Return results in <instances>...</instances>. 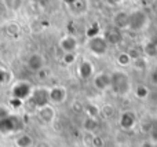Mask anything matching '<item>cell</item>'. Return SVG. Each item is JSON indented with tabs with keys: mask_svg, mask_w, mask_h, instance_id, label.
Listing matches in <instances>:
<instances>
[{
	"mask_svg": "<svg viewBox=\"0 0 157 147\" xmlns=\"http://www.w3.org/2000/svg\"><path fill=\"white\" fill-rule=\"evenodd\" d=\"M95 142H97V136L94 135V132H83V143L87 147H95Z\"/></svg>",
	"mask_w": 157,
	"mask_h": 147,
	"instance_id": "cell-23",
	"label": "cell"
},
{
	"mask_svg": "<svg viewBox=\"0 0 157 147\" xmlns=\"http://www.w3.org/2000/svg\"><path fill=\"white\" fill-rule=\"evenodd\" d=\"M98 125H99L98 120L94 117H86L83 121V128H84V131H87V132H94L95 129L98 128Z\"/></svg>",
	"mask_w": 157,
	"mask_h": 147,
	"instance_id": "cell-20",
	"label": "cell"
},
{
	"mask_svg": "<svg viewBox=\"0 0 157 147\" xmlns=\"http://www.w3.org/2000/svg\"><path fill=\"white\" fill-rule=\"evenodd\" d=\"M149 94H150L149 88H147L146 85H144V84H139V85H136V87H135V90H134V95H135L138 99H141V101H144V99H146L147 96H149Z\"/></svg>",
	"mask_w": 157,
	"mask_h": 147,
	"instance_id": "cell-21",
	"label": "cell"
},
{
	"mask_svg": "<svg viewBox=\"0 0 157 147\" xmlns=\"http://www.w3.org/2000/svg\"><path fill=\"white\" fill-rule=\"evenodd\" d=\"M92 85L98 91L110 90V73L99 72V73L94 74V77H92Z\"/></svg>",
	"mask_w": 157,
	"mask_h": 147,
	"instance_id": "cell-12",
	"label": "cell"
},
{
	"mask_svg": "<svg viewBox=\"0 0 157 147\" xmlns=\"http://www.w3.org/2000/svg\"><path fill=\"white\" fill-rule=\"evenodd\" d=\"M112 24L114 28H117L119 30H127L128 24H130V13L127 11H117L112 18Z\"/></svg>",
	"mask_w": 157,
	"mask_h": 147,
	"instance_id": "cell-13",
	"label": "cell"
},
{
	"mask_svg": "<svg viewBox=\"0 0 157 147\" xmlns=\"http://www.w3.org/2000/svg\"><path fill=\"white\" fill-rule=\"evenodd\" d=\"M110 90L119 96L127 95L131 91V80L125 72L114 70L110 73Z\"/></svg>",
	"mask_w": 157,
	"mask_h": 147,
	"instance_id": "cell-1",
	"label": "cell"
},
{
	"mask_svg": "<svg viewBox=\"0 0 157 147\" xmlns=\"http://www.w3.org/2000/svg\"><path fill=\"white\" fill-rule=\"evenodd\" d=\"M22 125V120L18 116H7L0 121V132L2 134H10L18 129V127Z\"/></svg>",
	"mask_w": 157,
	"mask_h": 147,
	"instance_id": "cell-8",
	"label": "cell"
},
{
	"mask_svg": "<svg viewBox=\"0 0 157 147\" xmlns=\"http://www.w3.org/2000/svg\"><path fill=\"white\" fill-rule=\"evenodd\" d=\"M68 98V91L62 85H54L48 88V101L51 105H62Z\"/></svg>",
	"mask_w": 157,
	"mask_h": 147,
	"instance_id": "cell-7",
	"label": "cell"
},
{
	"mask_svg": "<svg viewBox=\"0 0 157 147\" xmlns=\"http://www.w3.org/2000/svg\"><path fill=\"white\" fill-rule=\"evenodd\" d=\"M105 3H108V4H110V6H117V4H121L124 0H103Z\"/></svg>",
	"mask_w": 157,
	"mask_h": 147,
	"instance_id": "cell-32",
	"label": "cell"
},
{
	"mask_svg": "<svg viewBox=\"0 0 157 147\" xmlns=\"http://www.w3.org/2000/svg\"><path fill=\"white\" fill-rule=\"evenodd\" d=\"M84 112H86L87 117L97 118L98 116H99V107L95 106V105H87V106L84 107Z\"/></svg>",
	"mask_w": 157,
	"mask_h": 147,
	"instance_id": "cell-25",
	"label": "cell"
},
{
	"mask_svg": "<svg viewBox=\"0 0 157 147\" xmlns=\"http://www.w3.org/2000/svg\"><path fill=\"white\" fill-rule=\"evenodd\" d=\"M32 91H33V87L29 81H26V80H19V81H17L15 84L11 87V96H13V99H18V101L24 102L30 98Z\"/></svg>",
	"mask_w": 157,
	"mask_h": 147,
	"instance_id": "cell-4",
	"label": "cell"
},
{
	"mask_svg": "<svg viewBox=\"0 0 157 147\" xmlns=\"http://www.w3.org/2000/svg\"><path fill=\"white\" fill-rule=\"evenodd\" d=\"M72 107H73V109L76 110V112H78V113H80V112H83V110H84L83 105H81V103H78V102H75V103H73V106H72Z\"/></svg>",
	"mask_w": 157,
	"mask_h": 147,
	"instance_id": "cell-31",
	"label": "cell"
},
{
	"mask_svg": "<svg viewBox=\"0 0 157 147\" xmlns=\"http://www.w3.org/2000/svg\"><path fill=\"white\" fill-rule=\"evenodd\" d=\"M76 59H77L76 52H68V54H63V57H62V62L68 66L73 65L76 62Z\"/></svg>",
	"mask_w": 157,
	"mask_h": 147,
	"instance_id": "cell-26",
	"label": "cell"
},
{
	"mask_svg": "<svg viewBox=\"0 0 157 147\" xmlns=\"http://www.w3.org/2000/svg\"><path fill=\"white\" fill-rule=\"evenodd\" d=\"M29 101L32 102V105L36 107V109L44 106V105H47V103H50V101H48V88H44V87L33 88Z\"/></svg>",
	"mask_w": 157,
	"mask_h": 147,
	"instance_id": "cell-5",
	"label": "cell"
},
{
	"mask_svg": "<svg viewBox=\"0 0 157 147\" xmlns=\"http://www.w3.org/2000/svg\"><path fill=\"white\" fill-rule=\"evenodd\" d=\"M14 145L17 147H32L33 146V138L29 134H19L14 140Z\"/></svg>",
	"mask_w": 157,
	"mask_h": 147,
	"instance_id": "cell-18",
	"label": "cell"
},
{
	"mask_svg": "<svg viewBox=\"0 0 157 147\" xmlns=\"http://www.w3.org/2000/svg\"><path fill=\"white\" fill-rule=\"evenodd\" d=\"M58 46H59L61 51H62L63 54L76 52L77 48H78V40H77L76 36H73V35H65L59 39Z\"/></svg>",
	"mask_w": 157,
	"mask_h": 147,
	"instance_id": "cell-10",
	"label": "cell"
},
{
	"mask_svg": "<svg viewBox=\"0 0 157 147\" xmlns=\"http://www.w3.org/2000/svg\"><path fill=\"white\" fill-rule=\"evenodd\" d=\"M7 116H10V112H8V109L6 106H2V105H0V121H2L3 118H6Z\"/></svg>",
	"mask_w": 157,
	"mask_h": 147,
	"instance_id": "cell-29",
	"label": "cell"
},
{
	"mask_svg": "<svg viewBox=\"0 0 157 147\" xmlns=\"http://www.w3.org/2000/svg\"><path fill=\"white\" fill-rule=\"evenodd\" d=\"M136 2H138V4L141 7H150V6H153V3L156 0H136Z\"/></svg>",
	"mask_w": 157,
	"mask_h": 147,
	"instance_id": "cell-30",
	"label": "cell"
},
{
	"mask_svg": "<svg viewBox=\"0 0 157 147\" xmlns=\"http://www.w3.org/2000/svg\"><path fill=\"white\" fill-rule=\"evenodd\" d=\"M87 48H88V51L91 52L92 55H95V57H103V55H106V52H108V50H109V44L102 35H97V36H92V37L88 39V41H87Z\"/></svg>",
	"mask_w": 157,
	"mask_h": 147,
	"instance_id": "cell-3",
	"label": "cell"
},
{
	"mask_svg": "<svg viewBox=\"0 0 157 147\" xmlns=\"http://www.w3.org/2000/svg\"><path fill=\"white\" fill-rule=\"evenodd\" d=\"M102 36L105 37V40L108 41L109 46H117V44H120L123 40V32L114 26L108 28V29L103 32Z\"/></svg>",
	"mask_w": 157,
	"mask_h": 147,
	"instance_id": "cell-14",
	"label": "cell"
},
{
	"mask_svg": "<svg viewBox=\"0 0 157 147\" xmlns=\"http://www.w3.org/2000/svg\"><path fill=\"white\" fill-rule=\"evenodd\" d=\"M116 62L119 63L120 66H130L131 63H132V58H131V55L128 54V52H120L119 55L116 57Z\"/></svg>",
	"mask_w": 157,
	"mask_h": 147,
	"instance_id": "cell-22",
	"label": "cell"
},
{
	"mask_svg": "<svg viewBox=\"0 0 157 147\" xmlns=\"http://www.w3.org/2000/svg\"><path fill=\"white\" fill-rule=\"evenodd\" d=\"M144 55L145 58H157V44L155 41H146L144 46Z\"/></svg>",
	"mask_w": 157,
	"mask_h": 147,
	"instance_id": "cell-19",
	"label": "cell"
},
{
	"mask_svg": "<svg viewBox=\"0 0 157 147\" xmlns=\"http://www.w3.org/2000/svg\"><path fill=\"white\" fill-rule=\"evenodd\" d=\"M156 76H157V73H156Z\"/></svg>",
	"mask_w": 157,
	"mask_h": 147,
	"instance_id": "cell-33",
	"label": "cell"
},
{
	"mask_svg": "<svg viewBox=\"0 0 157 147\" xmlns=\"http://www.w3.org/2000/svg\"><path fill=\"white\" fill-rule=\"evenodd\" d=\"M36 113H37L39 120L44 124H52L55 121V117H57V110H55L54 105L51 103H47L41 107H37Z\"/></svg>",
	"mask_w": 157,
	"mask_h": 147,
	"instance_id": "cell-6",
	"label": "cell"
},
{
	"mask_svg": "<svg viewBox=\"0 0 157 147\" xmlns=\"http://www.w3.org/2000/svg\"><path fill=\"white\" fill-rule=\"evenodd\" d=\"M149 26V15L145 10H134L130 13V24L128 29L132 32H142Z\"/></svg>",
	"mask_w": 157,
	"mask_h": 147,
	"instance_id": "cell-2",
	"label": "cell"
},
{
	"mask_svg": "<svg viewBox=\"0 0 157 147\" xmlns=\"http://www.w3.org/2000/svg\"><path fill=\"white\" fill-rule=\"evenodd\" d=\"M4 33L8 37L15 39L21 35V26H19L15 21H8L7 24L4 25Z\"/></svg>",
	"mask_w": 157,
	"mask_h": 147,
	"instance_id": "cell-17",
	"label": "cell"
},
{
	"mask_svg": "<svg viewBox=\"0 0 157 147\" xmlns=\"http://www.w3.org/2000/svg\"><path fill=\"white\" fill-rule=\"evenodd\" d=\"M99 116H102L103 118H112L114 116V107L112 105H103L102 107H99Z\"/></svg>",
	"mask_w": 157,
	"mask_h": 147,
	"instance_id": "cell-24",
	"label": "cell"
},
{
	"mask_svg": "<svg viewBox=\"0 0 157 147\" xmlns=\"http://www.w3.org/2000/svg\"><path fill=\"white\" fill-rule=\"evenodd\" d=\"M131 65H134V68H135V69L144 70V69L146 68V58H145V57H138V58H135V59L132 61V63H131Z\"/></svg>",
	"mask_w": 157,
	"mask_h": 147,
	"instance_id": "cell-27",
	"label": "cell"
},
{
	"mask_svg": "<svg viewBox=\"0 0 157 147\" xmlns=\"http://www.w3.org/2000/svg\"><path fill=\"white\" fill-rule=\"evenodd\" d=\"M119 124H120V127H121L123 129H125V131L132 129L136 125V116H135V113L131 112V110L124 112L121 116H120Z\"/></svg>",
	"mask_w": 157,
	"mask_h": 147,
	"instance_id": "cell-15",
	"label": "cell"
},
{
	"mask_svg": "<svg viewBox=\"0 0 157 147\" xmlns=\"http://www.w3.org/2000/svg\"><path fill=\"white\" fill-rule=\"evenodd\" d=\"M95 74V69H94V63L88 59H83L78 62L77 65V76L81 80H88L92 79Z\"/></svg>",
	"mask_w": 157,
	"mask_h": 147,
	"instance_id": "cell-11",
	"label": "cell"
},
{
	"mask_svg": "<svg viewBox=\"0 0 157 147\" xmlns=\"http://www.w3.org/2000/svg\"><path fill=\"white\" fill-rule=\"evenodd\" d=\"M4 4L10 10H18L22 6V0H4Z\"/></svg>",
	"mask_w": 157,
	"mask_h": 147,
	"instance_id": "cell-28",
	"label": "cell"
},
{
	"mask_svg": "<svg viewBox=\"0 0 157 147\" xmlns=\"http://www.w3.org/2000/svg\"><path fill=\"white\" fill-rule=\"evenodd\" d=\"M26 68L33 73H37L41 69L46 68V59L40 52H32L26 58Z\"/></svg>",
	"mask_w": 157,
	"mask_h": 147,
	"instance_id": "cell-9",
	"label": "cell"
},
{
	"mask_svg": "<svg viewBox=\"0 0 157 147\" xmlns=\"http://www.w3.org/2000/svg\"><path fill=\"white\" fill-rule=\"evenodd\" d=\"M68 2V7L72 14L75 15H81L87 11V0H66Z\"/></svg>",
	"mask_w": 157,
	"mask_h": 147,
	"instance_id": "cell-16",
	"label": "cell"
}]
</instances>
